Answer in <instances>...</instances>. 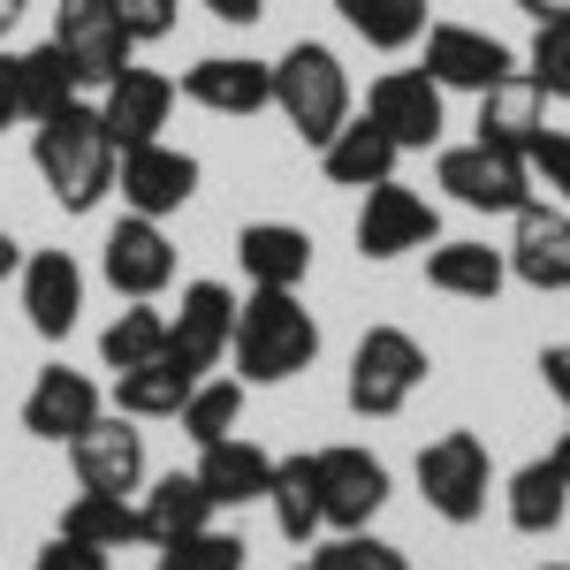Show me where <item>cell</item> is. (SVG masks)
Masks as SVG:
<instances>
[{
  "label": "cell",
  "instance_id": "6da1fadb",
  "mask_svg": "<svg viewBox=\"0 0 570 570\" xmlns=\"http://www.w3.org/2000/svg\"><path fill=\"white\" fill-rule=\"evenodd\" d=\"M31 160H39L46 190L69 206V214H91L107 190H115V137H107V122H99V107H85V99H69L61 115H46L39 130H31Z\"/></svg>",
  "mask_w": 570,
  "mask_h": 570
},
{
  "label": "cell",
  "instance_id": "7a4b0ae2",
  "mask_svg": "<svg viewBox=\"0 0 570 570\" xmlns=\"http://www.w3.org/2000/svg\"><path fill=\"white\" fill-rule=\"evenodd\" d=\"M228 357L244 381H297L312 357H320V320L297 305V289H252L236 305V335H228Z\"/></svg>",
  "mask_w": 570,
  "mask_h": 570
},
{
  "label": "cell",
  "instance_id": "3957f363",
  "mask_svg": "<svg viewBox=\"0 0 570 570\" xmlns=\"http://www.w3.org/2000/svg\"><path fill=\"white\" fill-rule=\"evenodd\" d=\"M274 107L289 115V130L305 137V145H327V137L351 122V69L327 46L297 39L274 61Z\"/></svg>",
  "mask_w": 570,
  "mask_h": 570
},
{
  "label": "cell",
  "instance_id": "277c9868",
  "mask_svg": "<svg viewBox=\"0 0 570 570\" xmlns=\"http://www.w3.org/2000/svg\"><path fill=\"white\" fill-rule=\"evenodd\" d=\"M487 487H494V464H487L480 434H441L419 449V494L434 518H449V525L487 518Z\"/></svg>",
  "mask_w": 570,
  "mask_h": 570
},
{
  "label": "cell",
  "instance_id": "5b68a950",
  "mask_svg": "<svg viewBox=\"0 0 570 570\" xmlns=\"http://www.w3.org/2000/svg\"><path fill=\"white\" fill-rule=\"evenodd\" d=\"M419 381H426V351L403 327H365V343L351 351V411L357 419H395Z\"/></svg>",
  "mask_w": 570,
  "mask_h": 570
},
{
  "label": "cell",
  "instance_id": "8992f818",
  "mask_svg": "<svg viewBox=\"0 0 570 570\" xmlns=\"http://www.w3.org/2000/svg\"><path fill=\"white\" fill-rule=\"evenodd\" d=\"M312 487H320V525L365 532L389 502V464L373 449H312Z\"/></svg>",
  "mask_w": 570,
  "mask_h": 570
},
{
  "label": "cell",
  "instance_id": "52a82bcc",
  "mask_svg": "<svg viewBox=\"0 0 570 570\" xmlns=\"http://www.w3.org/2000/svg\"><path fill=\"white\" fill-rule=\"evenodd\" d=\"M441 190L456 198V206H472V214H525L532 206V168L518 153H494V145H456V153H441Z\"/></svg>",
  "mask_w": 570,
  "mask_h": 570
},
{
  "label": "cell",
  "instance_id": "ba28073f",
  "mask_svg": "<svg viewBox=\"0 0 570 570\" xmlns=\"http://www.w3.org/2000/svg\"><path fill=\"white\" fill-rule=\"evenodd\" d=\"M53 46L69 53L77 85H115L130 69V31L115 23L107 0H61L53 8Z\"/></svg>",
  "mask_w": 570,
  "mask_h": 570
},
{
  "label": "cell",
  "instance_id": "9c48e42d",
  "mask_svg": "<svg viewBox=\"0 0 570 570\" xmlns=\"http://www.w3.org/2000/svg\"><path fill=\"white\" fill-rule=\"evenodd\" d=\"M115 183H122V206H130V214L168 220L198 198V160L153 137V145H130V153L115 160Z\"/></svg>",
  "mask_w": 570,
  "mask_h": 570
},
{
  "label": "cell",
  "instance_id": "30bf717a",
  "mask_svg": "<svg viewBox=\"0 0 570 570\" xmlns=\"http://www.w3.org/2000/svg\"><path fill=\"white\" fill-rule=\"evenodd\" d=\"M441 236V214L411 190V183H373L365 190V214H357V252L365 259H403V252H426Z\"/></svg>",
  "mask_w": 570,
  "mask_h": 570
},
{
  "label": "cell",
  "instance_id": "8fae6325",
  "mask_svg": "<svg viewBox=\"0 0 570 570\" xmlns=\"http://www.w3.org/2000/svg\"><path fill=\"white\" fill-rule=\"evenodd\" d=\"M426 77H434L441 91H494L502 77H518V53L502 39H487V31H472V23H434L426 31Z\"/></svg>",
  "mask_w": 570,
  "mask_h": 570
},
{
  "label": "cell",
  "instance_id": "7c38bea8",
  "mask_svg": "<svg viewBox=\"0 0 570 570\" xmlns=\"http://www.w3.org/2000/svg\"><path fill=\"white\" fill-rule=\"evenodd\" d=\"M107 282L130 297V305H153L168 282H176V244H168V228L160 220H145V214H130V220H115L107 228Z\"/></svg>",
  "mask_w": 570,
  "mask_h": 570
},
{
  "label": "cell",
  "instance_id": "4fadbf2b",
  "mask_svg": "<svg viewBox=\"0 0 570 570\" xmlns=\"http://www.w3.org/2000/svg\"><path fill=\"white\" fill-rule=\"evenodd\" d=\"M365 115H373L403 153H426L441 137V85L426 69H389V77H373V91H365Z\"/></svg>",
  "mask_w": 570,
  "mask_h": 570
},
{
  "label": "cell",
  "instance_id": "5bb4252c",
  "mask_svg": "<svg viewBox=\"0 0 570 570\" xmlns=\"http://www.w3.org/2000/svg\"><path fill=\"white\" fill-rule=\"evenodd\" d=\"M228 335H236L228 282H190L183 289V312L168 320V357L190 365V373H214V357H228Z\"/></svg>",
  "mask_w": 570,
  "mask_h": 570
},
{
  "label": "cell",
  "instance_id": "9a60e30c",
  "mask_svg": "<svg viewBox=\"0 0 570 570\" xmlns=\"http://www.w3.org/2000/svg\"><path fill=\"white\" fill-rule=\"evenodd\" d=\"M69 456H77V480L91 494H137L145 487V434H130L122 411L115 419H91L85 434L69 441Z\"/></svg>",
  "mask_w": 570,
  "mask_h": 570
},
{
  "label": "cell",
  "instance_id": "2e32d148",
  "mask_svg": "<svg viewBox=\"0 0 570 570\" xmlns=\"http://www.w3.org/2000/svg\"><path fill=\"white\" fill-rule=\"evenodd\" d=\"M168 115H176V85L160 77V69H122L107 99H99V122L115 137V153H130V145H153V137L168 130Z\"/></svg>",
  "mask_w": 570,
  "mask_h": 570
},
{
  "label": "cell",
  "instance_id": "e0dca14e",
  "mask_svg": "<svg viewBox=\"0 0 570 570\" xmlns=\"http://www.w3.org/2000/svg\"><path fill=\"white\" fill-rule=\"evenodd\" d=\"M183 99H198L206 115H259V107H274V69L236 61V53H206L198 69H183Z\"/></svg>",
  "mask_w": 570,
  "mask_h": 570
},
{
  "label": "cell",
  "instance_id": "ac0fdd59",
  "mask_svg": "<svg viewBox=\"0 0 570 570\" xmlns=\"http://www.w3.org/2000/svg\"><path fill=\"white\" fill-rule=\"evenodd\" d=\"M510 274L532 282V289H548V297H563L570 289V214L525 206L518 214V236H510Z\"/></svg>",
  "mask_w": 570,
  "mask_h": 570
},
{
  "label": "cell",
  "instance_id": "d6986e66",
  "mask_svg": "<svg viewBox=\"0 0 570 570\" xmlns=\"http://www.w3.org/2000/svg\"><path fill=\"white\" fill-rule=\"evenodd\" d=\"M91 419H99V389H91V373H69V365H46L23 395V426L39 441H77Z\"/></svg>",
  "mask_w": 570,
  "mask_h": 570
},
{
  "label": "cell",
  "instance_id": "ffe728a7",
  "mask_svg": "<svg viewBox=\"0 0 570 570\" xmlns=\"http://www.w3.org/2000/svg\"><path fill=\"white\" fill-rule=\"evenodd\" d=\"M23 312H31V327H39L46 343H61L69 327H77V312H85V274L69 252H31L23 259Z\"/></svg>",
  "mask_w": 570,
  "mask_h": 570
},
{
  "label": "cell",
  "instance_id": "44dd1931",
  "mask_svg": "<svg viewBox=\"0 0 570 570\" xmlns=\"http://www.w3.org/2000/svg\"><path fill=\"white\" fill-rule=\"evenodd\" d=\"M395 160H403V145H395L373 115L343 122V130L320 145V168H327V183H343V190H373V183H389Z\"/></svg>",
  "mask_w": 570,
  "mask_h": 570
},
{
  "label": "cell",
  "instance_id": "7402d4cb",
  "mask_svg": "<svg viewBox=\"0 0 570 570\" xmlns=\"http://www.w3.org/2000/svg\"><path fill=\"white\" fill-rule=\"evenodd\" d=\"M540 130H548V91L532 85V77H502L494 91H480V145L525 160Z\"/></svg>",
  "mask_w": 570,
  "mask_h": 570
},
{
  "label": "cell",
  "instance_id": "603a6c76",
  "mask_svg": "<svg viewBox=\"0 0 570 570\" xmlns=\"http://www.w3.org/2000/svg\"><path fill=\"white\" fill-rule=\"evenodd\" d=\"M198 480H206V494H214V510H244V502H266V487H274V456H266L259 441H244V434L206 441Z\"/></svg>",
  "mask_w": 570,
  "mask_h": 570
},
{
  "label": "cell",
  "instance_id": "cb8c5ba5",
  "mask_svg": "<svg viewBox=\"0 0 570 570\" xmlns=\"http://www.w3.org/2000/svg\"><path fill=\"white\" fill-rule=\"evenodd\" d=\"M236 259L252 274V289H297L312 274V236L289 228V220H252V228L236 236Z\"/></svg>",
  "mask_w": 570,
  "mask_h": 570
},
{
  "label": "cell",
  "instance_id": "d4e9b609",
  "mask_svg": "<svg viewBox=\"0 0 570 570\" xmlns=\"http://www.w3.org/2000/svg\"><path fill=\"white\" fill-rule=\"evenodd\" d=\"M198 525H214V494H206L198 472H168V480H153V494L137 502V532L153 548H168V540H183V532H198Z\"/></svg>",
  "mask_w": 570,
  "mask_h": 570
},
{
  "label": "cell",
  "instance_id": "484cf974",
  "mask_svg": "<svg viewBox=\"0 0 570 570\" xmlns=\"http://www.w3.org/2000/svg\"><path fill=\"white\" fill-rule=\"evenodd\" d=\"M190 389H198V373L160 351V357H145V365H130V373H115V411L122 419H176L183 403H190Z\"/></svg>",
  "mask_w": 570,
  "mask_h": 570
},
{
  "label": "cell",
  "instance_id": "4316f807",
  "mask_svg": "<svg viewBox=\"0 0 570 570\" xmlns=\"http://www.w3.org/2000/svg\"><path fill=\"white\" fill-rule=\"evenodd\" d=\"M426 282H434L441 297H472L487 305L502 282H510V252H487V244H434V259H426Z\"/></svg>",
  "mask_w": 570,
  "mask_h": 570
},
{
  "label": "cell",
  "instance_id": "83f0119b",
  "mask_svg": "<svg viewBox=\"0 0 570 570\" xmlns=\"http://www.w3.org/2000/svg\"><path fill=\"white\" fill-rule=\"evenodd\" d=\"M343 8V23H351L365 46H381V53H403V46L426 39V0H335Z\"/></svg>",
  "mask_w": 570,
  "mask_h": 570
},
{
  "label": "cell",
  "instance_id": "f1b7e54d",
  "mask_svg": "<svg viewBox=\"0 0 570 570\" xmlns=\"http://www.w3.org/2000/svg\"><path fill=\"white\" fill-rule=\"evenodd\" d=\"M563 510H570V480L556 472V456H540V464H525L518 480H510V525L518 532H556L563 525Z\"/></svg>",
  "mask_w": 570,
  "mask_h": 570
},
{
  "label": "cell",
  "instance_id": "f546056e",
  "mask_svg": "<svg viewBox=\"0 0 570 570\" xmlns=\"http://www.w3.org/2000/svg\"><path fill=\"white\" fill-rule=\"evenodd\" d=\"M266 502H274V525L289 548H305L312 532H320V487H312V456H274V487H266Z\"/></svg>",
  "mask_w": 570,
  "mask_h": 570
},
{
  "label": "cell",
  "instance_id": "4dcf8cb0",
  "mask_svg": "<svg viewBox=\"0 0 570 570\" xmlns=\"http://www.w3.org/2000/svg\"><path fill=\"white\" fill-rule=\"evenodd\" d=\"M16 77H23V122H46V115H61L77 99V69H69V53L53 39L16 53Z\"/></svg>",
  "mask_w": 570,
  "mask_h": 570
},
{
  "label": "cell",
  "instance_id": "1f68e13d",
  "mask_svg": "<svg viewBox=\"0 0 570 570\" xmlns=\"http://www.w3.org/2000/svg\"><path fill=\"white\" fill-rule=\"evenodd\" d=\"M61 532H69V540H91V548H107V556H115V548H130V540H145V532H137L130 494H91V487L69 502Z\"/></svg>",
  "mask_w": 570,
  "mask_h": 570
},
{
  "label": "cell",
  "instance_id": "d6a6232c",
  "mask_svg": "<svg viewBox=\"0 0 570 570\" xmlns=\"http://www.w3.org/2000/svg\"><path fill=\"white\" fill-rule=\"evenodd\" d=\"M160 351H168V312H153V305H130L99 335V357L115 373H130V365H145V357H160Z\"/></svg>",
  "mask_w": 570,
  "mask_h": 570
},
{
  "label": "cell",
  "instance_id": "836d02e7",
  "mask_svg": "<svg viewBox=\"0 0 570 570\" xmlns=\"http://www.w3.org/2000/svg\"><path fill=\"white\" fill-rule=\"evenodd\" d=\"M236 411H244V389H236V381H198L176 419H183V434L206 449V441H228V434H236Z\"/></svg>",
  "mask_w": 570,
  "mask_h": 570
},
{
  "label": "cell",
  "instance_id": "e575fe53",
  "mask_svg": "<svg viewBox=\"0 0 570 570\" xmlns=\"http://www.w3.org/2000/svg\"><path fill=\"white\" fill-rule=\"evenodd\" d=\"M244 563H252L244 540L236 532H214V525H198V532H183V540L160 548V570H244Z\"/></svg>",
  "mask_w": 570,
  "mask_h": 570
},
{
  "label": "cell",
  "instance_id": "d590c367",
  "mask_svg": "<svg viewBox=\"0 0 570 570\" xmlns=\"http://www.w3.org/2000/svg\"><path fill=\"white\" fill-rule=\"evenodd\" d=\"M532 85L548 91V99H570V16L563 23H540V39H532Z\"/></svg>",
  "mask_w": 570,
  "mask_h": 570
},
{
  "label": "cell",
  "instance_id": "8d00e7d4",
  "mask_svg": "<svg viewBox=\"0 0 570 570\" xmlns=\"http://www.w3.org/2000/svg\"><path fill=\"white\" fill-rule=\"evenodd\" d=\"M320 570H411V563H403V548L373 540V532H343L335 548H320Z\"/></svg>",
  "mask_w": 570,
  "mask_h": 570
},
{
  "label": "cell",
  "instance_id": "74e56055",
  "mask_svg": "<svg viewBox=\"0 0 570 570\" xmlns=\"http://www.w3.org/2000/svg\"><path fill=\"white\" fill-rule=\"evenodd\" d=\"M525 168H532V183H548L556 198H570V130H540L532 153H525Z\"/></svg>",
  "mask_w": 570,
  "mask_h": 570
},
{
  "label": "cell",
  "instance_id": "f35d334b",
  "mask_svg": "<svg viewBox=\"0 0 570 570\" xmlns=\"http://www.w3.org/2000/svg\"><path fill=\"white\" fill-rule=\"evenodd\" d=\"M107 8H115V23L130 31V46L168 39V31H176V0H107Z\"/></svg>",
  "mask_w": 570,
  "mask_h": 570
},
{
  "label": "cell",
  "instance_id": "ab89813d",
  "mask_svg": "<svg viewBox=\"0 0 570 570\" xmlns=\"http://www.w3.org/2000/svg\"><path fill=\"white\" fill-rule=\"evenodd\" d=\"M31 570H107V548H91V540H69V532H53L39 548V563Z\"/></svg>",
  "mask_w": 570,
  "mask_h": 570
},
{
  "label": "cell",
  "instance_id": "60d3db41",
  "mask_svg": "<svg viewBox=\"0 0 570 570\" xmlns=\"http://www.w3.org/2000/svg\"><path fill=\"white\" fill-rule=\"evenodd\" d=\"M23 122V77H16V53H0V130Z\"/></svg>",
  "mask_w": 570,
  "mask_h": 570
},
{
  "label": "cell",
  "instance_id": "b9f144b4",
  "mask_svg": "<svg viewBox=\"0 0 570 570\" xmlns=\"http://www.w3.org/2000/svg\"><path fill=\"white\" fill-rule=\"evenodd\" d=\"M198 8H214L220 23H259L266 16V0H198Z\"/></svg>",
  "mask_w": 570,
  "mask_h": 570
},
{
  "label": "cell",
  "instance_id": "7bdbcfd3",
  "mask_svg": "<svg viewBox=\"0 0 570 570\" xmlns=\"http://www.w3.org/2000/svg\"><path fill=\"white\" fill-rule=\"evenodd\" d=\"M540 373H548V389H556V395L570 403V343H556V351L540 357Z\"/></svg>",
  "mask_w": 570,
  "mask_h": 570
},
{
  "label": "cell",
  "instance_id": "ee69618b",
  "mask_svg": "<svg viewBox=\"0 0 570 570\" xmlns=\"http://www.w3.org/2000/svg\"><path fill=\"white\" fill-rule=\"evenodd\" d=\"M510 8H525L532 23H563L570 16V0H510Z\"/></svg>",
  "mask_w": 570,
  "mask_h": 570
},
{
  "label": "cell",
  "instance_id": "f6af8a7d",
  "mask_svg": "<svg viewBox=\"0 0 570 570\" xmlns=\"http://www.w3.org/2000/svg\"><path fill=\"white\" fill-rule=\"evenodd\" d=\"M16 266H23V252H16V236H0V282H8Z\"/></svg>",
  "mask_w": 570,
  "mask_h": 570
},
{
  "label": "cell",
  "instance_id": "bcb514c9",
  "mask_svg": "<svg viewBox=\"0 0 570 570\" xmlns=\"http://www.w3.org/2000/svg\"><path fill=\"white\" fill-rule=\"evenodd\" d=\"M23 8H31V0H0V39L16 31V16H23Z\"/></svg>",
  "mask_w": 570,
  "mask_h": 570
},
{
  "label": "cell",
  "instance_id": "7dc6e473",
  "mask_svg": "<svg viewBox=\"0 0 570 570\" xmlns=\"http://www.w3.org/2000/svg\"><path fill=\"white\" fill-rule=\"evenodd\" d=\"M556 472H563V480H570V434L556 441Z\"/></svg>",
  "mask_w": 570,
  "mask_h": 570
},
{
  "label": "cell",
  "instance_id": "c3c4849f",
  "mask_svg": "<svg viewBox=\"0 0 570 570\" xmlns=\"http://www.w3.org/2000/svg\"><path fill=\"white\" fill-rule=\"evenodd\" d=\"M297 570H320V556H312V563H297Z\"/></svg>",
  "mask_w": 570,
  "mask_h": 570
},
{
  "label": "cell",
  "instance_id": "681fc988",
  "mask_svg": "<svg viewBox=\"0 0 570 570\" xmlns=\"http://www.w3.org/2000/svg\"><path fill=\"white\" fill-rule=\"evenodd\" d=\"M540 570H570V563H540Z\"/></svg>",
  "mask_w": 570,
  "mask_h": 570
}]
</instances>
